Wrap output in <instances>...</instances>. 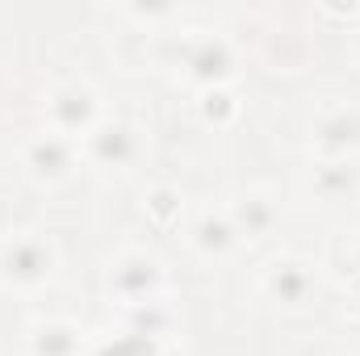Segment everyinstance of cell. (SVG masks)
Wrapping results in <instances>:
<instances>
[{
  "label": "cell",
  "mask_w": 360,
  "mask_h": 356,
  "mask_svg": "<svg viewBox=\"0 0 360 356\" xmlns=\"http://www.w3.org/2000/svg\"><path fill=\"white\" fill-rule=\"evenodd\" d=\"M30 352L34 356H76L80 352V331L68 323H38L30 331Z\"/></svg>",
  "instance_id": "obj_7"
},
{
  "label": "cell",
  "mask_w": 360,
  "mask_h": 356,
  "mask_svg": "<svg viewBox=\"0 0 360 356\" xmlns=\"http://www.w3.org/2000/svg\"><path fill=\"white\" fill-rule=\"evenodd\" d=\"M314 189L323 197H340L344 189H352V168L348 164H323L319 177H314Z\"/></svg>",
  "instance_id": "obj_12"
},
{
  "label": "cell",
  "mask_w": 360,
  "mask_h": 356,
  "mask_svg": "<svg viewBox=\"0 0 360 356\" xmlns=\"http://www.w3.org/2000/svg\"><path fill=\"white\" fill-rule=\"evenodd\" d=\"M89 151H92V160L117 168V164H126L134 155V134L126 126H96L89 134Z\"/></svg>",
  "instance_id": "obj_6"
},
{
  "label": "cell",
  "mask_w": 360,
  "mask_h": 356,
  "mask_svg": "<svg viewBox=\"0 0 360 356\" xmlns=\"http://www.w3.org/2000/svg\"><path fill=\"white\" fill-rule=\"evenodd\" d=\"M231 222H235V231L243 235H264L272 222H276V210H272L264 197H243V201H235V210H231Z\"/></svg>",
  "instance_id": "obj_9"
},
{
  "label": "cell",
  "mask_w": 360,
  "mask_h": 356,
  "mask_svg": "<svg viewBox=\"0 0 360 356\" xmlns=\"http://www.w3.org/2000/svg\"><path fill=\"white\" fill-rule=\"evenodd\" d=\"M188 68H193V76L197 80H218L226 68H231V55H226V46L222 42H214V38H205L197 51H193V59H188Z\"/></svg>",
  "instance_id": "obj_11"
},
{
  "label": "cell",
  "mask_w": 360,
  "mask_h": 356,
  "mask_svg": "<svg viewBox=\"0 0 360 356\" xmlns=\"http://www.w3.org/2000/svg\"><path fill=\"white\" fill-rule=\"evenodd\" d=\"M155 281H160V268H155V260H147V256H126L122 265L113 268V285L130 302H147L151 289H155Z\"/></svg>",
  "instance_id": "obj_5"
},
{
  "label": "cell",
  "mask_w": 360,
  "mask_h": 356,
  "mask_svg": "<svg viewBox=\"0 0 360 356\" xmlns=\"http://www.w3.org/2000/svg\"><path fill=\"white\" fill-rule=\"evenodd\" d=\"M172 201H176V197H172L168 189H160V193H155V214H160V222L172 214Z\"/></svg>",
  "instance_id": "obj_13"
},
{
  "label": "cell",
  "mask_w": 360,
  "mask_h": 356,
  "mask_svg": "<svg viewBox=\"0 0 360 356\" xmlns=\"http://www.w3.org/2000/svg\"><path fill=\"white\" fill-rule=\"evenodd\" d=\"M264 289H269L276 302H285V306H302L306 302V293L314 289V272L306 260H276V265L264 272Z\"/></svg>",
  "instance_id": "obj_3"
},
{
  "label": "cell",
  "mask_w": 360,
  "mask_h": 356,
  "mask_svg": "<svg viewBox=\"0 0 360 356\" xmlns=\"http://www.w3.org/2000/svg\"><path fill=\"white\" fill-rule=\"evenodd\" d=\"M51 272H55V252H51V243H42V239H34V235L8 239V243L0 248V281H4V285L34 289V285H42Z\"/></svg>",
  "instance_id": "obj_1"
},
{
  "label": "cell",
  "mask_w": 360,
  "mask_h": 356,
  "mask_svg": "<svg viewBox=\"0 0 360 356\" xmlns=\"http://www.w3.org/2000/svg\"><path fill=\"white\" fill-rule=\"evenodd\" d=\"M356 134H360L356 117H352V113H335L331 122H323V126H319V147H323V151H331V155H344V151L356 143Z\"/></svg>",
  "instance_id": "obj_10"
},
{
  "label": "cell",
  "mask_w": 360,
  "mask_h": 356,
  "mask_svg": "<svg viewBox=\"0 0 360 356\" xmlns=\"http://www.w3.org/2000/svg\"><path fill=\"white\" fill-rule=\"evenodd\" d=\"M46 113L55 122V134H84L96 122V96L89 84H59L46 101Z\"/></svg>",
  "instance_id": "obj_2"
},
{
  "label": "cell",
  "mask_w": 360,
  "mask_h": 356,
  "mask_svg": "<svg viewBox=\"0 0 360 356\" xmlns=\"http://www.w3.org/2000/svg\"><path fill=\"white\" fill-rule=\"evenodd\" d=\"M235 239H239V231H235V222L222 218V214H205V218L193 227V243H197L205 256H222V252H231Z\"/></svg>",
  "instance_id": "obj_8"
},
{
  "label": "cell",
  "mask_w": 360,
  "mask_h": 356,
  "mask_svg": "<svg viewBox=\"0 0 360 356\" xmlns=\"http://www.w3.org/2000/svg\"><path fill=\"white\" fill-rule=\"evenodd\" d=\"M25 168L42 180H59L72 168V143L63 134H38L25 143Z\"/></svg>",
  "instance_id": "obj_4"
}]
</instances>
